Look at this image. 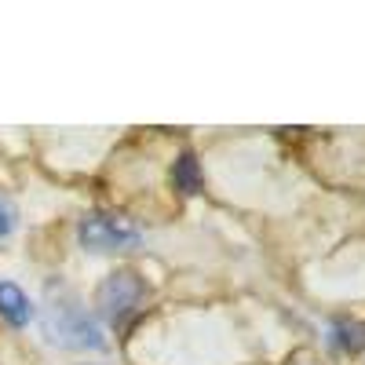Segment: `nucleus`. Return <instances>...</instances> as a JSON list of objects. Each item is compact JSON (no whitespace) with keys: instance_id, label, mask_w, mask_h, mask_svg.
I'll return each mask as SVG.
<instances>
[{"instance_id":"obj_6","label":"nucleus","mask_w":365,"mask_h":365,"mask_svg":"<svg viewBox=\"0 0 365 365\" xmlns=\"http://www.w3.org/2000/svg\"><path fill=\"white\" fill-rule=\"evenodd\" d=\"M332 344L344 351H365V325L361 322H340L332 325Z\"/></svg>"},{"instance_id":"obj_5","label":"nucleus","mask_w":365,"mask_h":365,"mask_svg":"<svg viewBox=\"0 0 365 365\" xmlns=\"http://www.w3.org/2000/svg\"><path fill=\"white\" fill-rule=\"evenodd\" d=\"M172 182H175V190H179L182 197L201 194V165H197V158L190 154V150H182V154L175 158V165H172Z\"/></svg>"},{"instance_id":"obj_7","label":"nucleus","mask_w":365,"mask_h":365,"mask_svg":"<svg viewBox=\"0 0 365 365\" xmlns=\"http://www.w3.org/2000/svg\"><path fill=\"white\" fill-rule=\"evenodd\" d=\"M11 230H15V208L0 197V237H8Z\"/></svg>"},{"instance_id":"obj_3","label":"nucleus","mask_w":365,"mask_h":365,"mask_svg":"<svg viewBox=\"0 0 365 365\" xmlns=\"http://www.w3.org/2000/svg\"><path fill=\"white\" fill-rule=\"evenodd\" d=\"M77 241L88 252H125L143 241V230L132 220L106 216V212H88L77 223Z\"/></svg>"},{"instance_id":"obj_1","label":"nucleus","mask_w":365,"mask_h":365,"mask_svg":"<svg viewBox=\"0 0 365 365\" xmlns=\"http://www.w3.org/2000/svg\"><path fill=\"white\" fill-rule=\"evenodd\" d=\"M44 336L58 347H73V351H103V329L88 318V311L77 303L70 292H48V311H44Z\"/></svg>"},{"instance_id":"obj_4","label":"nucleus","mask_w":365,"mask_h":365,"mask_svg":"<svg viewBox=\"0 0 365 365\" xmlns=\"http://www.w3.org/2000/svg\"><path fill=\"white\" fill-rule=\"evenodd\" d=\"M0 318L15 329L29 325V318H34V303L15 282H0Z\"/></svg>"},{"instance_id":"obj_2","label":"nucleus","mask_w":365,"mask_h":365,"mask_svg":"<svg viewBox=\"0 0 365 365\" xmlns=\"http://www.w3.org/2000/svg\"><path fill=\"white\" fill-rule=\"evenodd\" d=\"M143 299H146V285H143L139 274H132V270H113V274H106V282H103L99 292H96V307H99V314H103L113 329H125V325L139 314Z\"/></svg>"}]
</instances>
